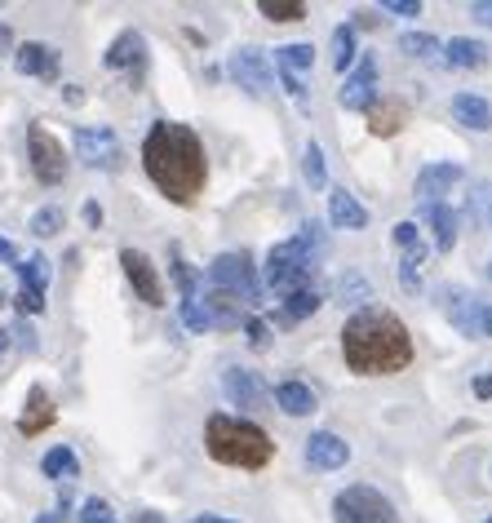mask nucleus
<instances>
[{
    "instance_id": "f257e3e1",
    "label": "nucleus",
    "mask_w": 492,
    "mask_h": 523,
    "mask_svg": "<svg viewBox=\"0 0 492 523\" xmlns=\"http://www.w3.org/2000/svg\"><path fill=\"white\" fill-rule=\"evenodd\" d=\"M142 169L164 191V200L196 204L209 182V156H204L200 133L178 120H156L142 138Z\"/></svg>"
},
{
    "instance_id": "f03ea898",
    "label": "nucleus",
    "mask_w": 492,
    "mask_h": 523,
    "mask_svg": "<svg viewBox=\"0 0 492 523\" xmlns=\"http://www.w3.org/2000/svg\"><path fill=\"white\" fill-rule=\"evenodd\" d=\"M342 360L360 377H391L413 364V333L386 306H364L342 328Z\"/></svg>"
},
{
    "instance_id": "7ed1b4c3",
    "label": "nucleus",
    "mask_w": 492,
    "mask_h": 523,
    "mask_svg": "<svg viewBox=\"0 0 492 523\" xmlns=\"http://www.w3.org/2000/svg\"><path fill=\"white\" fill-rule=\"evenodd\" d=\"M204 448H209V457L218 466H235V470H262L275 457V439L258 422L227 417V413H213L204 422Z\"/></svg>"
},
{
    "instance_id": "20e7f679",
    "label": "nucleus",
    "mask_w": 492,
    "mask_h": 523,
    "mask_svg": "<svg viewBox=\"0 0 492 523\" xmlns=\"http://www.w3.org/2000/svg\"><path fill=\"white\" fill-rule=\"evenodd\" d=\"M435 306L466 337H492V297H479L461 284H435Z\"/></svg>"
},
{
    "instance_id": "39448f33",
    "label": "nucleus",
    "mask_w": 492,
    "mask_h": 523,
    "mask_svg": "<svg viewBox=\"0 0 492 523\" xmlns=\"http://www.w3.org/2000/svg\"><path fill=\"white\" fill-rule=\"evenodd\" d=\"M333 523H399V510L382 488L351 484L333 497Z\"/></svg>"
},
{
    "instance_id": "423d86ee",
    "label": "nucleus",
    "mask_w": 492,
    "mask_h": 523,
    "mask_svg": "<svg viewBox=\"0 0 492 523\" xmlns=\"http://www.w3.org/2000/svg\"><path fill=\"white\" fill-rule=\"evenodd\" d=\"M209 284L218 293H231L235 302H262V280H258V266H253L249 253H218L209 262Z\"/></svg>"
},
{
    "instance_id": "0eeeda50",
    "label": "nucleus",
    "mask_w": 492,
    "mask_h": 523,
    "mask_svg": "<svg viewBox=\"0 0 492 523\" xmlns=\"http://www.w3.org/2000/svg\"><path fill=\"white\" fill-rule=\"evenodd\" d=\"M27 160H32L36 182H45V187H58V182H67L63 142H58L45 125H32V129H27Z\"/></svg>"
},
{
    "instance_id": "6e6552de",
    "label": "nucleus",
    "mask_w": 492,
    "mask_h": 523,
    "mask_svg": "<svg viewBox=\"0 0 492 523\" xmlns=\"http://www.w3.org/2000/svg\"><path fill=\"white\" fill-rule=\"evenodd\" d=\"M76 156H80V164H89V169H107V173L125 164V151H120L116 129H107V125L76 129Z\"/></svg>"
},
{
    "instance_id": "1a4fd4ad",
    "label": "nucleus",
    "mask_w": 492,
    "mask_h": 523,
    "mask_svg": "<svg viewBox=\"0 0 492 523\" xmlns=\"http://www.w3.org/2000/svg\"><path fill=\"white\" fill-rule=\"evenodd\" d=\"M107 71H125V76L133 80V89L142 85V76H147V40H142V32H120L116 40H111V49H107Z\"/></svg>"
},
{
    "instance_id": "9d476101",
    "label": "nucleus",
    "mask_w": 492,
    "mask_h": 523,
    "mask_svg": "<svg viewBox=\"0 0 492 523\" xmlns=\"http://www.w3.org/2000/svg\"><path fill=\"white\" fill-rule=\"evenodd\" d=\"M120 266H125L133 293H138L142 302H147V306H164V280H160L156 262H151L147 253H142V249H120Z\"/></svg>"
},
{
    "instance_id": "9b49d317",
    "label": "nucleus",
    "mask_w": 492,
    "mask_h": 523,
    "mask_svg": "<svg viewBox=\"0 0 492 523\" xmlns=\"http://www.w3.org/2000/svg\"><path fill=\"white\" fill-rule=\"evenodd\" d=\"M227 71L235 76V85H240L244 94H253V98L271 94V63L262 58V49H235Z\"/></svg>"
},
{
    "instance_id": "f8f14e48",
    "label": "nucleus",
    "mask_w": 492,
    "mask_h": 523,
    "mask_svg": "<svg viewBox=\"0 0 492 523\" xmlns=\"http://www.w3.org/2000/svg\"><path fill=\"white\" fill-rule=\"evenodd\" d=\"M342 107L346 111H373L377 107V58L364 49V58L355 63V71H351V80L342 85Z\"/></svg>"
},
{
    "instance_id": "ddd939ff",
    "label": "nucleus",
    "mask_w": 492,
    "mask_h": 523,
    "mask_svg": "<svg viewBox=\"0 0 492 523\" xmlns=\"http://www.w3.org/2000/svg\"><path fill=\"white\" fill-rule=\"evenodd\" d=\"M222 391H227V399L240 404L244 413H258V408L266 404V382L253 373V368H240V364L222 368Z\"/></svg>"
},
{
    "instance_id": "4468645a",
    "label": "nucleus",
    "mask_w": 492,
    "mask_h": 523,
    "mask_svg": "<svg viewBox=\"0 0 492 523\" xmlns=\"http://www.w3.org/2000/svg\"><path fill=\"white\" fill-rule=\"evenodd\" d=\"M461 178H466V169H461V164L439 160V164H426V169L417 173L413 191H417V200H422V204H444V196L457 187Z\"/></svg>"
},
{
    "instance_id": "2eb2a0df",
    "label": "nucleus",
    "mask_w": 492,
    "mask_h": 523,
    "mask_svg": "<svg viewBox=\"0 0 492 523\" xmlns=\"http://www.w3.org/2000/svg\"><path fill=\"white\" fill-rule=\"evenodd\" d=\"M306 461H311L315 470H342L346 461H351V444H346L342 435H333V430H315V435L306 439Z\"/></svg>"
},
{
    "instance_id": "dca6fc26",
    "label": "nucleus",
    "mask_w": 492,
    "mask_h": 523,
    "mask_svg": "<svg viewBox=\"0 0 492 523\" xmlns=\"http://www.w3.org/2000/svg\"><path fill=\"white\" fill-rule=\"evenodd\" d=\"M14 67L23 76H40V80H58V49L40 45V40H27V45L14 49Z\"/></svg>"
},
{
    "instance_id": "f3484780",
    "label": "nucleus",
    "mask_w": 492,
    "mask_h": 523,
    "mask_svg": "<svg viewBox=\"0 0 492 523\" xmlns=\"http://www.w3.org/2000/svg\"><path fill=\"white\" fill-rule=\"evenodd\" d=\"M328 222H333L337 231H364L368 227V209L351 196V191L328 187Z\"/></svg>"
},
{
    "instance_id": "a211bd4d",
    "label": "nucleus",
    "mask_w": 492,
    "mask_h": 523,
    "mask_svg": "<svg viewBox=\"0 0 492 523\" xmlns=\"http://www.w3.org/2000/svg\"><path fill=\"white\" fill-rule=\"evenodd\" d=\"M54 417H58V408H54V399H49V391L45 386H32V391H27V404H23V417H18V430L32 439L40 430L54 426Z\"/></svg>"
},
{
    "instance_id": "6ab92c4d",
    "label": "nucleus",
    "mask_w": 492,
    "mask_h": 523,
    "mask_svg": "<svg viewBox=\"0 0 492 523\" xmlns=\"http://www.w3.org/2000/svg\"><path fill=\"white\" fill-rule=\"evenodd\" d=\"M439 58H444L448 67H461V71H479L488 67V45L484 40H470V36H453L448 45H439Z\"/></svg>"
},
{
    "instance_id": "aec40b11",
    "label": "nucleus",
    "mask_w": 492,
    "mask_h": 523,
    "mask_svg": "<svg viewBox=\"0 0 492 523\" xmlns=\"http://www.w3.org/2000/svg\"><path fill=\"white\" fill-rule=\"evenodd\" d=\"M275 404H280L284 417H311L315 408H320V399H315V391L306 382H297V377H289V382L275 386Z\"/></svg>"
},
{
    "instance_id": "412c9836",
    "label": "nucleus",
    "mask_w": 492,
    "mask_h": 523,
    "mask_svg": "<svg viewBox=\"0 0 492 523\" xmlns=\"http://www.w3.org/2000/svg\"><path fill=\"white\" fill-rule=\"evenodd\" d=\"M453 116H457L466 129L488 133V129H492V102L479 98V94H470V89H461V94H453Z\"/></svg>"
},
{
    "instance_id": "4be33fe9",
    "label": "nucleus",
    "mask_w": 492,
    "mask_h": 523,
    "mask_svg": "<svg viewBox=\"0 0 492 523\" xmlns=\"http://www.w3.org/2000/svg\"><path fill=\"white\" fill-rule=\"evenodd\" d=\"M422 222L430 227V240H435L439 253H448L457 244V213L448 204H426L422 209Z\"/></svg>"
},
{
    "instance_id": "5701e85b",
    "label": "nucleus",
    "mask_w": 492,
    "mask_h": 523,
    "mask_svg": "<svg viewBox=\"0 0 492 523\" xmlns=\"http://www.w3.org/2000/svg\"><path fill=\"white\" fill-rule=\"evenodd\" d=\"M430 262V244H408V249H399V289L404 293H422V271Z\"/></svg>"
},
{
    "instance_id": "b1692460",
    "label": "nucleus",
    "mask_w": 492,
    "mask_h": 523,
    "mask_svg": "<svg viewBox=\"0 0 492 523\" xmlns=\"http://www.w3.org/2000/svg\"><path fill=\"white\" fill-rule=\"evenodd\" d=\"M320 306H324V293L320 289L289 293V297H280V315H275V320H280V324H302V320H311Z\"/></svg>"
},
{
    "instance_id": "393cba45",
    "label": "nucleus",
    "mask_w": 492,
    "mask_h": 523,
    "mask_svg": "<svg viewBox=\"0 0 492 523\" xmlns=\"http://www.w3.org/2000/svg\"><path fill=\"white\" fill-rule=\"evenodd\" d=\"M404 116H408V107L404 102H395V98H377V107L368 111V129L377 133V138H391V133L404 129Z\"/></svg>"
},
{
    "instance_id": "a878e982",
    "label": "nucleus",
    "mask_w": 492,
    "mask_h": 523,
    "mask_svg": "<svg viewBox=\"0 0 492 523\" xmlns=\"http://www.w3.org/2000/svg\"><path fill=\"white\" fill-rule=\"evenodd\" d=\"M368 297H373V284H368L360 271H342V275H337V284H333V302H342V306H360V311H364Z\"/></svg>"
},
{
    "instance_id": "bb28decb",
    "label": "nucleus",
    "mask_w": 492,
    "mask_h": 523,
    "mask_svg": "<svg viewBox=\"0 0 492 523\" xmlns=\"http://www.w3.org/2000/svg\"><path fill=\"white\" fill-rule=\"evenodd\" d=\"M40 475H45V479H76L80 461H76V453H71L67 444H58V448H49V453L40 457Z\"/></svg>"
},
{
    "instance_id": "cd10ccee",
    "label": "nucleus",
    "mask_w": 492,
    "mask_h": 523,
    "mask_svg": "<svg viewBox=\"0 0 492 523\" xmlns=\"http://www.w3.org/2000/svg\"><path fill=\"white\" fill-rule=\"evenodd\" d=\"M169 275H173V284H178V297L187 302V297H200V275L191 271L187 262H182V249L178 244H169Z\"/></svg>"
},
{
    "instance_id": "c85d7f7f",
    "label": "nucleus",
    "mask_w": 492,
    "mask_h": 523,
    "mask_svg": "<svg viewBox=\"0 0 492 523\" xmlns=\"http://www.w3.org/2000/svg\"><path fill=\"white\" fill-rule=\"evenodd\" d=\"M311 63H315V45H280L275 49V67L280 71H293V76H306L311 71Z\"/></svg>"
},
{
    "instance_id": "c756f323",
    "label": "nucleus",
    "mask_w": 492,
    "mask_h": 523,
    "mask_svg": "<svg viewBox=\"0 0 492 523\" xmlns=\"http://www.w3.org/2000/svg\"><path fill=\"white\" fill-rule=\"evenodd\" d=\"M18 280H23V289L27 293H40L45 297V289H49V262L40 258V253H32V258H18Z\"/></svg>"
},
{
    "instance_id": "7c9ffc66",
    "label": "nucleus",
    "mask_w": 492,
    "mask_h": 523,
    "mask_svg": "<svg viewBox=\"0 0 492 523\" xmlns=\"http://www.w3.org/2000/svg\"><path fill=\"white\" fill-rule=\"evenodd\" d=\"M258 14L271 18V23H302L306 5L302 0H258Z\"/></svg>"
},
{
    "instance_id": "2f4dec72",
    "label": "nucleus",
    "mask_w": 492,
    "mask_h": 523,
    "mask_svg": "<svg viewBox=\"0 0 492 523\" xmlns=\"http://www.w3.org/2000/svg\"><path fill=\"white\" fill-rule=\"evenodd\" d=\"M302 169H306V182H311L315 191H324L328 187V173H324V147L320 142H306V156H302Z\"/></svg>"
},
{
    "instance_id": "473e14b6",
    "label": "nucleus",
    "mask_w": 492,
    "mask_h": 523,
    "mask_svg": "<svg viewBox=\"0 0 492 523\" xmlns=\"http://www.w3.org/2000/svg\"><path fill=\"white\" fill-rule=\"evenodd\" d=\"M297 240H302V249L306 253H311V258L315 262H320L324 258V253H328V235H324V222H302V231H297Z\"/></svg>"
},
{
    "instance_id": "72a5a7b5",
    "label": "nucleus",
    "mask_w": 492,
    "mask_h": 523,
    "mask_svg": "<svg viewBox=\"0 0 492 523\" xmlns=\"http://www.w3.org/2000/svg\"><path fill=\"white\" fill-rule=\"evenodd\" d=\"M355 63V27H337L333 32V67L346 71Z\"/></svg>"
},
{
    "instance_id": "f704fd0d",
    "label": "nucleus",
    "mask_w": 492,
    "mask_h": 523,
    "mask_svg": "<svg viewBox=\"0 0 492 523\" xmlns=\"http://www.w3.org/2000/svg\"><path fill=\"white\" fill-rule=\"evenodd\" d=\"M63 231V209L58 204H45V209L32 213V235H40V240H49V235Z\"/></svg>"
},
{
    "instance_id": "c9c22d12",
    "label": "nucleus",
    "mask_w": 492,
    "mask_h": 523,
    "mask_svg": "<svg viewBox=\"0 0 492 523\" xmlns=\"http://www.w3.org/2000/svg\"><path fill=\"white\" fill-rule=\"evenodd\" d=\"M399 49H404L408 58H439V40L435 36H422V32L399 36Z\"/></svg>"
},
{
    "instance_id": "e433bc0d",
    "label": "nucleus",
    "mask_w": 492,
    "mask_h": 523,
    "mask_svg": "<svg viewBox=\"0 0 492 523\" xmlns=\"http://www.w3.org/2000/svg\"><path fill=\"white\" fill-rule=\"evenodd\" d=\"M76 523H116V515H111V506H107V501H102V497H89L85 506H80Z\"/></svg>"
},
{
    "instance_id": "4c0bfd02",
    "label": "nucleus",
    "mask_w": 492,
    "mask_h": 523,
    "mask_svg": "<svg viewBox=\"0 0 492 523\" xmlns=\"http://www.w3.org/2000/svg\"><path fill=\"white\" fill-rule=\"evenodd\" d=\"M182 324H187L191 333H209V315H204L200 297H187V302H182Z\"/></svg>"
},
{
    "instance_id": "58836bf2",
    "label": "nucleus",
    "mask_w": 492,
    "mask_h": 523,
    "mask_svg": "<svg viewBox=\"0 0 492 523\" xmlns=\"http://www.w3.org/2000/svg\"><path fill=\"white\" fill-rule=\"evenodd\" d=\"M244 333H249L253 351H266V346H271V328H266V320H244Z\"/></svg>"
},
{
    "instance_id": "ea45409f",
    "label": "nucleus",
    "mask_w": 492,
    "mask_h": 523,
    "mask_svg": "<svg viewBox=\"0 0 492 523\" xmlns=\"http://www.w3.org/2000/svg\"><path fill=\"white\" fill-rule=\"evenodd\" d=\"M386 14H395V18H417L422 14V0H386Z\"/></svg>"
},
{
    "instance_id": "a19ab883",
    "label": "nucleus",
    "mask_w": 492,
    "mask_h": 523,
    "mask_svg": "<svg viewBox=\"0 0 492 523\" xmlns=\"http://www.w3.org/2000/svg\"><path fill=\"white\" fill-rule=\"evenodd\" d=\"M395 249H408V244H417V222H399V227L391 231Z\"/></svg>"
},
{
    "instance_id": "79ce46f5",
    "label": "nucleus",
    "mask_w": 492,
    "mask_h": 523,
    "mask_svg": "<svg viewBox=\"0 0 492 523\" xmlns=\"http://www.w3.org/2000/svg\"><path fill=\"white\" fill-rule=\"evenodd\" d=\"M67 510H71V497H67V492H63V501H58V506L49 510V515H40L36 523H67Z\"/></svg>"
},
{
    "instance_id": "37998d69",
    "label": "nucleus",
    "mask_w": 492,
    "mask_h": 523,
    "mask_svg": "<svg viewBox=\"0 0 492 523\" xmlns=\"http://www.w3.org/2000/svg\"><path fill=\"white\" fill-rule=\"evenodd\" d=\"M475 399H484V404H488V399H492V364H488L484 373L475 377Z\"/></svg>"
},
{
    "instance_id": "c03bdc74",
    "label": "nucleus",
    "mask_w": 492,
    "mask_h": 523,
    "mask_svg": "<svg viewBox=\"0 0 492 523\" xmlns=\"http://www.w3.org/2000/svg\"><path fill=\"white\" fill-rule=\"evenodd\" d=\"M80 213H85V227H89V231L102 227V204H98V200H85V209H80Z\"/></svg>"
},
{
    "instance_id": "a18cd8bd",
    "label": "nucleus",
    "mask_w": 492,
    "mask_h": 523,
    "mask_svg": "<svg viewBox=\"0 0 492 523\" xmlns=\"http://www.w3.org/2000/svg\"><path fill=\"white\" fill-rule=\"evenodd\" d=\"M14 333H18V346H23V351H36V333H32V324L18 320V324H14Z\"/></svg>"
},
{
    "instance_id": "49530a36",
    "label": "nucleus",
    "mask_w": 492,
    "mask_h": 523,
    "mask_svg": "<svg viewBox=\"0 0 492 523\" xmlns=\"http://www.w3.org/2000/svg\"><path fill=\"white\" fill-rule=\"evenodd\" d=\"M470 18H475V23H484V27H492V0H475V5H470Z\"/></svg>"
},
{
    "instance_id": "de8ad7c7",
    "label": "nucleus",
    "mask_w": 492,
    "mask_h": 523,
    "mask_svg": "<svg viewBox=\"0 0 492 523\" xmlns=\"http://www.w3.org/2000/svg\"><path fill=\"white\" fill-rule=\"evenodd\" d=\"M0 262H5V266H18V244L5 240V235H0Z\"/></svg>"
},
{
    "instance_id": "09e8293b",
    "label": "nucleus",
    "mask_w": 492,
    "mask_h": 523,
    "mask_svg": "<svg viewBox=\"0 0 492 523\" xmlns=\"http://www.w3.org/2000/svg\"><path fill=\"white\" fill-rule=\"evenodd\" d=\"M133 523H169V519L156 515V510H138V515H133Z\"/></svg>"
},
{
    "instance_id": "8fccbe9b",
    "label": "nucleus",
    "mask_w": 492,
    "mask_h": 523,
    "mask_svg": "<svg viewBox=\"0 0 492 523\" xmlns=\"http://www.w3.org/2000/svg\"><path fill=\"white\" fill-rule=\"evenodd\" d=\"M9 49H14V32H9V27L0 23V54H9Z\"/></svg>"
},
{
    "instance_id": "3c124183",
    "label": "nucleus",
    "mask_w": 492,
    "mask_h": 523,
    "mask_svg": "<svg viewBox=\"0 0 492 523\" xmlns=\"http://www.w3.org/2000/svg\"><path fill=\"white\" fill-rule=\"evenodd\" d=\"M191 523H235V519H222V515H196Z\"/></svg>"
},
{
    "instance_id": "603ef678",
    "label": "nucleus",
    "mask_w": 492,
    "mask_h": 523,
    "mask_svg": "<svg viewBox=\"0 0 492 523\" xmlns=\"http://www.w3.org/2000/svg\"><path fill=\"white\" fill-rule=\"evenodd\" d=\"M0 351H5V333H0Z\"/></svg>"
},
{
    "instance_id": "864d4df0",
    "label": "nucleus",
    "mask_w": 492,
    "mask_h": 523,
    "mask_svg": "<svg viewBox=\"0 0 492 523\" xmlns=\"http://www.w3.org/2000/svg\"><path fill=\"white\" fill-rule=\"evenodd\" d=\"M488 280H492V262H488Z\"/></svg>"
},
{
    "instance_id": "5fc2aeb1",
    "label": "nucleus",
    "mask_w": 492,
    "mask_h": 523,
    "mask_svg": "<svg viewBox=\"0 0 492 523\" xmlns=\"http://www.w3.org/2000/svg\"><path fill=\"white\" fill-rule=\"evenodd\" d=\"M484 523H492V515H488V519H484Z\"/></svg>"
}]
</instances>
